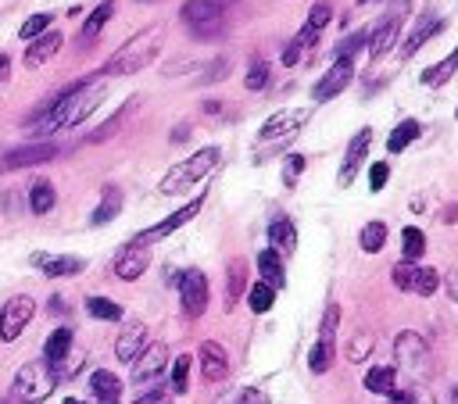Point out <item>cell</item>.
I'll use <instances>...</instances> for the list:
<instances>
[{"instance_id": "cell-12", "label": "cell", "mask_w": 458, "mask_h": 404, "mask_svg": "<svg viewBox=\"0 0 458 404\" xmlns=\"http://www.w3.org/2000/svg\"><path fill=\"white\" fill-rule=\"evenodd\" d=\"M401 19H405V0H401V4H394V8L387 12V19L372 29V44H369V58H372V61L383 58V54L394 47V40H397V33H401Z\"/></svg>"}, {"instance_id": "cell-21", "label": "cell", "mask_w": 458, "mask_h": 404, "mask_svg": "<svg viewBox=\"0 0 458 404\" xmlns=\"http://www.w3.org/2000/svg\"><path fill=\"white\" fill-rule=\"evenodd\" d=\"M54 154H58V147H54V143H29V147H19V150H12V154L4 158V165H8V168H29V165L51 161Z\"/></svg>"}, {"instance_id": "cell-36", "label": "cell", "mask_w": 458, "mask_h": 404, "mask_svg": "<svg viewBox=\"0 0 458 404\" xmlns=\"http://www.w3.org/2000/svg\"><path fill=\"white\" fill-rule=\"evenodd\" d=\"M358 244H362V251H365V255L383 251V244H387V226H383V222H369V226L362 230Z\"/></svg>"}, {"instance_id": "cell-29", "label": "cell", "mask_w": 458, "mask_h": 404, "mask_svg": "<svg viewBox=\"0 0 458 404\" xmlns=\"http://www.w3.org/2000/svg\"><path fill=\"white\" fill-rule=\"evenodd\" d=\"M119 212H122V193H119L115 186H108V190H104V200L97 205V212L90 215V222H94V226H108Z\"/></svg>"}, {"instance_id": "cell-2", "label": "cell", "mask_w": 458, "mask_h": 404, "mask_svg": "<svg viewBox=\"0 0 458 404\" xmlns=\"http://www.w3.org/2000/svg\"><path fill=\"white\" fill-rule=\"evenodd\" d=\"M161 26H147L143 33H136L129 44H122L108 61H104V76H133V72H143L158 51H161Z\"/></svg>"}, {"instance_id": "cell-16", "label": "cell", "mask_w": 458, "mask_h": 404, "mask_svg": "<svg viewBox=\"0 0 458 404\" xmlns=\"http://www.w3.org/2000/svg\"><path fill=\"white\" fill-rule=\"evenodd\" d=\"M200 372L208 383H222L229 376V354L222 351V343H215V340L200 343Z\"/></svg>"}, {"instance_id": "cell-44", "label": "cell", "mask_w": 458, "mask_h": 404, "mask_svg": "<svg viewBox=\"0 0 458 404\" xmlns=\"http://www.w3.org/2000/svg\"><path fill=\"white\" fill-rule=\"evenodd\" d=\"M390 400H394V404H433V397L422 393V390H394Z\"/></svg>"}, {"instance_id": "cell-46", "label": "cell", "mask_w": 458, "mask_h": 404, "mask_svg": "<svg viewBox=\"0 0 458 404\" xmlns=\"http://www.w3.org/2000/svg\"><path fill=\"white\" fill-rule=\"evenodd\" d=\"M326 22H330V4H315V8H312V12H308V22H305V26H308V29H315V33H319V29H323V26H326Z\"/></svg>"}, {"instance_id": "cell-23", "label": "cell", "mask_w": 458, "mask_h": 404, "mask_svg": "<svg viewBox=\"0 0 458 404\" xmlns=\"http://www.w3.org/2000/svg\"><path fill=\"white\" fill-rule=\"evenodd\" d=\"M244 290H248V265L244 258H233L225 269V308H233L244 297Z\"/></svg>"}, {"instance_id": "cell-9", "label": "cell", "mask_w": 458, "mask_h": 404, "mask_svg": "<svg viewBox=\"0 0 458 404\" xmlns=\"http://www.w3.org/2000/svg\"><path fill=\"white\" fill-rule=\"evenodd\" d=\"M200 205H204V197H193L186 208H179L176 215H168V219H161L158 226H151V230H143V233H136L133 237V244H140V247H151V244H158V240H165V237H172L179 226H186L197 212H200Z\"/></svg>"}, {"instance_id": "cell-4", "label": "cell", "mask_w": 458, "mask_h": 404, "mask_svg": "<svg viewBox=\"0 0 458 404\" xmlns=\"http://www.w3.org/2000/svg\"><path fill=\"white\" fill-rule=\"evenodd\" d=\"M179 19L193 40H215L225 29V8L218 0H186Z\"/></svg>"}, {"instance_id": "cell-1", "label": "cell", "mask_w": 458, "mask_h": 404, "mask_svg": "<svg viewBox=\"0 0 458 404\" xmlns=\"http://www.w3.org/2000/svg\"><path fill=\"white\" fill-rule=\"evenodd\" d=\"M104 101V83L101 79H83V83H72L69 90H61L44 111L40 118L33 122V136H51L58 129H69V125H79L86 122Z\"/></svg>"}, {"instance_id": "cell-11", "label": "cell", "mask_w": 458, "mask_h": 404, "mask_svg": "<svg viewBox=\"0 0 458 404\" xmlns=\"http://www.w3.org/2000/svg\"><path fill=\"white\" fill-rule=\"evenodd\" d=\"M165 365H168V347H165V343H147V347L140 351V358L133 361V383H136V386L154 383V379L165 372Z\"/></svg>"}, {"instance_id": "cell-35", "label": "cell", "mask_w": 458, "mask_h": 404, "mask_svg": "<svg viewBox=\"0 0 458 404\" xmlns=\"http://www.w3.org/2000/svg\"><path fill=\"white\" fill-rule=\"evenodd\" d=\"M333 354H337V340H319V343L312 347V354H308V365H312V372H330V365H333Z\"/></svg>"}, {"instance_id": "cell-45", "label": "cell", "mask_w": 458, "mask_h": 404, "mask_svg": "<svg viewBox=\"0 0 458 404\" xmlns=\"http://www.w3.org/2000/svg\"><path fill=\"white\" fill-rule=\"evenodd\" d=\"M369 347H372V336H369V333H358V336L351 340V351H348V358H351V361H362V358L369 354Z\"/></svg>"}, {"instance_id": "cell-5", "label": "cell", "mask_w": 458, "mask_h": 404, "mask_svg": "<svg viewBox=\"0 0 458 404\" xmlns=\"http://www.w3.org/2000/svg\"><path fill=\"white\" fill-rule=\"evenodd\" d=\"M54 386H58V372H54L47 361H29V365H22L19 376H15V397H19L22 404H40V400H47V397L54 393Z\"/></svg>"}, {"instance_id": "cell-13", "label": "cell", "mask_w": 458, "mask_h": 404, "mask_svg": "<svg viewBox=\"0 0 458 404\" xmlns=\"http://www.w3.org/2000/svg\"><path fill=\"white\" fill-rule=\"evenodd\" d=\"M147 265H151V255H147V247H140V244H126V247L115 255V276L126 279V283L140 279V276L147 272Z\"/></svg>"}, {"instance_id": "cell-50", "label": "cell", "mask_w": 458, "mask_h": 404, "mask_svg": "<svg viewBox=\"0 0 458 404\" xmlns=\"http://www.w3.org/2000/svg\"><path fill=\"white\" fill-rule=\"evenodd\" d=\"M298 58H301V47H298V40H290V44L283 47V65H287V69H294V65H298Z\"/></svg>"}, {"instance_id": "cell-14", "label": "cell", "mask_w": 458, "mask_h": 404, "mask_svg": "<svg viewBox=\"0 0 458 404\" xmlns=\"http://www.w3.org/2000/svg\"><path fill=\"white\" fill-rule=\"evenodd\" d=\"M308 122V111L305 108H294V111H280V115H273L262 129H258V140L262 143H269V140H276V136H294L301 125Z\"/></svg>"}, {"instance_id": "cell-10", "label": "cell", "mask_w": 458, "mask_h": 404, "mask_svg": "<svg viewBox=\"0 0 458 404\" xmlns=\"http://www.w3.org/2000/svg\"><path fill=\"white\" fill-rule=\"evenodd\" d=\"M355 79V61L351 58H337L333 61V69H326V76L315 83V90H312V97H315V104H323V101H333L337 93H344V86Z\"/></svg>"}, {"instance_id": "cell-32", "label": "cell", "mask_w": 458, "mask_h": 404, "mask_svg": "<svg viewBox=\"0 0 458 404\" xmlns=\"http://www.w3.org/2000/svg\"><path fill=\"white\" fill-rule=\"evenodd\" d=\"M454 72H458V51H451V54H447L440 65H433L429 72H422V83H426V86H444V83H447Z\"/></svg>"}, {"instance_id": "cell-3", "label": "cell", "mask_w": 458, "mask_h": 404, "mask_svg": "<svg viewBox=\"0 0 458 404\" xmlns=\"http://www.w3.org/2000/svg\"><path fill=\"white\" fill-rule=\"evenodd\" d=\"M218 165V147H204V150H197V154H190L186 161H179L176 168H168V175L161 179V193L165 197H176V193H186L193 182H200L211 168Z\"/></svg>"}, {"instance_id": "cell-39", "label": "cell", "mask_w": 458, "mask_h": 404, "mask_svg": "<svg viewBox=\"0 0 458 404\" xmlns=\"http://www.w3.org/2000/svg\"><path fill=\"white\" fill-rule=\"evenodd\" d=\"M401 237H405V262L415 265V262L422 258V251H426V237H422V230H415V226H408Z\"/></svg>"}, {"instance_id": "cell-28", "label": "cell", "mask_w": 458, "mask_h": 404, "mask_svg": "<svg viewBox=\"0 0 458 404\" xmlns=\"http://www.w3.org/2000/svg\"><path fill=\"white\" fill-rule=\"evenodd\" d=\"M362 383H365V390H369V393H387V397H390V393L397 390V372H394V368H387V365H376V368H369V372H365V379H362Z\"/></svg>"}, {"instance_id": "cell-31", "label": "cell", "mask_w": 458, "mask_h": 404, "mask_svg": "<svg viewBox=\"0 0 458 404\" xmlns=\"http://www.w3.org/2000/svg\"><path fill=\"white\" fill-rule=\"evenodd\" d=\"M415 136H419V122H415V118H405V122L387 136V150H390V154H401Z\"/></svg>"}, {"instance_id": "cell-41", "label": "cell", "mask_w": 458, "mask_h": 404, "mask_svg": "<svg viewBox=\"0 0 458 404\" xmlns=\"http://www.w3.org/2000/svg\"><path fill=\"white\" fill-rule=\"evenodd\" d=\"M133 108H136V101H129V104H126V108H122V111H119V115H111V118H108V122H104V129H97V133H94V136H90V140H94V143H101V140H108V136H111V133H119V125H122V118H126V115H129V111H133Z\"/></svg>"}, {"instance_id": "cell-55", "label": "cell", "mask_w": 458, "mask_h": 404, "mask_svg": "<svg viewBox=\"0 0 458 404\" xmlns=\"http://www.w3.org/2000/svg\"><path fill=\"white\" fill-rule=\"evenodd\" d=\"M362 4H369V0H362Z\"/></svg>"}, {"instance_id": "cell-49", "label": "cell", "mask_w": 458, "mask_h": 404, "mask_svg": "<svg viewBox=\"0 0 458 404\" xmlns=\"http://www.w3.org/2000/svg\"><path fill=\"white\" fill-rule=\"evenodd\" d=\"M365 40H369V33H355V36H348V44H340L337 58H355V51H358V47H365Z\"/></svg>"}, {"instance_id": "cell-53", "label": "cell", "mask_w": 458, "mask_h": 404, "mask_svg": "<svg viewBox=\"0 0 458 404\" xmlns=\"http://www.w3.org/2000/svg\"><path fill=\"white\" fill-rule=\"evenodd\" d=\"M8 69H12V61H8L4 54H0V79H8Z\"/></svg>"}, {"instance_id": "cell-34", "label": "cell", "mask_w": 458, "mask_h": 404, "mask_svg": "<svg viewBox=\"0 0 458 404\" xmlns=\"http://www.w3.org/2000/svg\"><path fill=\"white\" fill-rule=\"evenodd\" d=\"M86 311L101 322H119L122 319V304H115L108 297H86Z\"/></svg>"}, {"instance_id": "cell-19", "label": "cell", "mask_w": 458, "mask_h": 404, "mask_svg": "<svg viewBox=\"0 0 458 404\" xmlns=\"http://www.w3.org/2000/svg\"><path fill=\"white\" fill-rule=\"evenodd\" d=\"M33 265L44 269V276L58 279V276H79L86 269L83 258H72V255H61V258H51V255H33Z\"/></svg>"}, {"instance_id": "cell-47", "label": "cell", "mask_w": 458, "mask_h": 404, "mask_svg": "<svg viewBox=\"0 0 458 404\" xmlns=\"http://www.w3.org/2000/svg\"><path fill=\"white\" fill-rule=\"evenodd\" d=\"M301 172H305V158H301V154H290V158H287V168H283V179H287V186H294Z\"/></svg>"}, {"instance_id": "cell-30", "label": "cell", "mask_w": 458, "mask_h": 404, "mask_svg": "<svg viewBox=\"0 0 458 404\" xmlns=\"http://www.w3.org/2000/svg\"><path fill=\"white\" fill-rule=\"evenodd\" d=\"M111 15H115V0H104V4H101V8L86 19V26H83V47H90V44H94V36L108 26V19H111Z\"/></svg>"}, {"instance_id": "cell-38", "label": "cell", "mask_w": 458, "mask_h": 404, "mask_svg": "<svg viewBox=\"0 0 458 404\" xmlns=\"http://www.w3.org/2000/svg\"><path fill=\"white\" fill-rule=\"evenodd\" d=\"M51 22H54V15H51V12H44V15H33V19H26V22H22V29H19V36L33 44L37 36H44V33L51 29Z\"/></svg>"}, {"instance_id": "cell-37", "label": "cell", "mask_w": 458, "mask_h": 404, "mask_svg": "<svg viewBox=\"0 0 458 404\" xmlns=\"http://www.w3.org/2000/svg\"><path fill=\"white\" fill-rule=\"evenodd\" d=\"M248 304H251L255 315H266V311L276 304V290H269L266 283H255V287L248 290Z\"/></svg>"}, {"instance_id": "cell-54", "label": "cell", "mask_w": 458, "mask_h": 404, "mask_svg": "<svg viewBox=\"0 0 458 404\" xmlns=\"http://www.w3.org/2000/svg\"><path fill=\"white\" fill-rule=\"evenodd\" d=\"M65 404H83V400H76V397H69V400H65Z\"/></svg>"}, {"instance_id": "cell-42", "label": "cell", "mask_w": 458, "mask_h": 404, "mask_svg": "<svg viewBox=\"0 0 458 404\" xmlns=\"http://www.w3.org/2000/svg\"><path fill=\"white\" fill-rule=\"evenodd\" d=\"M266 83H269V65H266V61H255V65L248 69V79H244V86L255 93V90H262Z\"/></svg>"}, {"instance_id": "cell-6", "label": "cell", "mask_w": 458, "mask_h": 404, "mask_svg": "<svg viewBox=\"0 0 458 404\" xmlns=\"http://www.w3.org/2000/svg\"><path fill=\"white\" fill-rule=\"evenodd\" d=\"M179 283V301H183V315L186 319H200L208 308V276L200 269H186L176 276Z\"/></svg>"}, {"instance_id": "cell-22", "label": "cell", "mask_w": 458, "mask_h": 404, "mask_svg": "<svg viewBox=\"0 0 458 404\" xmlns=\"http://www.w3.org/2000/svg\"><path fill=\"white\" fill-rule=\"evenodd\" d=\"M90 390H94L97 404H119L122 400V379L115 372H108V368H97L90 376Z\"/></svg>"}, {"instance_id": "cell-52", "label": "cell", "mask_w": 458, "mask_h": 404, "mask_svg": "<svg viewBox=\"0 0 458 404\" xmlns=\"http://www.w3.org/2000/svg\"><path fill=\"white\" fill-rule=\"evenodd\" d=\"M136 404H165V390H151V393H143Z\"/></svg>"}, {"instance_id": "cell-27", "label": "cell", "mask_w": 458, "mask_h": 404, "mask_svg": "<svg viewBox=\"0 0 458 404\" xmlns=\"http://www.w3.org/2000/svg\"><path fill=\"white\" fill-rule=\"evenodd\" d=\"M54 205H58L54 186H51L47 179H37V182L29 186V212H33V215H47V212H54Z\"/></svg>"}, {"instance_id": "cell-18", "label": "cell", "mask_w": 458, "mask_h": 404, "mask_svg": "<svg viewBox=\"0 0 458 404\" xmlns=\"http://www.w3.org/2000/svg\"><path fill=\"white\" fill-rule=\"evenodd\" d=\"M147 347V326L143 322H129L122 333H119V340H115V354H119V361H136L140 358V351Z\"/></svg>"}, {"instance_id": "cell-8", "label": "cell", "mask_w": 458, "mask_h": 404, "mask_svg": "<svg viewBox=\"0 0 458 404\" xmlns=\"http://www.w3.org/2000/svg\"><path fill=\"white\" fill-rule=\"evenodd\" d=\"M33 315H37V301H33V297H26V294L12 297V301L4 304V311H0V336H4L8 343L19 340L22 329L33 322Z\"/></svg>"}, {"instance_id": "cell-43", "label": "cell", "mask_w": 458, "mask_h": 404, "mask_svg": "<svg viewBox=\"0 0 458 404\" xmlns=\"http://www.w3.org/2000/svg\"><path fill=\"white\" fill-rule=\"evenodd\" d=\"M387 179H390V165H387V161H376V165L369 168V190L380 193V190L387 186Z\"/></svg>"}, {"instance_id": "cell-40", "label": "cell", "mask_w": 458, "mask_h": 404, "mask_svg": "<svg viewBox=\"0 0 458 404\" xmlns=\"http://www.w3.org/2000/svg\"><path fill=\"white\" fill-rule=\"evenodd\" d=\"M186 376H190V354H179L176 361H172V390L176 393H186Z\"/></svg>"}, {"instance_id": "cell-25", "label": "cell", "mask_w": 458, "mask_h": 404, "mask_svg": "<svg viewBox=\"0 0 458 404\" xmlns=\"http://www.w3.org/2000/svg\"><path fill=\"white\" fill-rule=\"evenodd\" d=\"M269 244H273V251L283 258V255H294V247H298V230H294V222L290 219H273V226H269Z\"/></svg>"}, {"instance_id": "cell-15", "label": "cell", "mask_w": 458, "mask_h": 404, "mask_svg": "<svg viewBox=\"0 0 458 404\" xmlns=\"http://www.w3.org/2000/svg\"><path fill=\"white\" fill-rule=\"evenodd\" d=\"M369 143H372V129H358L348 143V154H344V165H340V186H351L355 175H358V165L365 161L369 154Z\"/></svg>"}, {"instance_id": "cell-48", "label": "cell", "mask_w": 458, "mask_h": 404, "mask_svg": "<svg viewBox=\"0 0 458 404\" xmlns=\"http://www.w3.org/2000/svg\"><path fill=\"white\" fill-rule=\"evenodd\" d=\"M229 404H269V397L262 393V390H255V386H248V390H241Z\"/></svg>"}, {"instance_id": "cell-51", "label": "cell", "mask_w": 458, "mask_h": 404, "mask_svg": "<svg viewBox=\"0 0 458 404\" xmlns=\"http://www.w3.org/2000/svg\"><path fill=\"white\" fill-rule=\"evenodd\" d=\"M294 40H298V47H301V51H308V47H312V44H315V40H319V33H315V29H308V26H305V29H301V33H298V36H294Z\"/></svg>"}, {"instance_id": "cell-7", "label": "cell", "mask_w": 458, "mask_h": 404, "mask_svg": "<svg viewBox=\"0 0 458 404\" xmlns=\"http://www.w3.org/2000/svg\"><path fill=\"white\" fill-rule=\"evenodd\" d=\"M394 358H397V365H401L408 376H422V372H426V361H429V347H426V340H422L419 333L405 329V333L394 340Z\"/></svg>"}, {"instance_id": "cell-33", "label": "cell", "mask_w": 458, "mask_h": 404, "mask_svg": "<svg viewBox=\"0 0 458 404\" xmlns=\"http://www.w3.org/2000/svg\"><path fill=\"white\" fill-rule=\"evenodd\" d=\"M437 287H440L437 269H422V265H415V272H412V294L429 297V294H437Z\"/></svg>"}, {"instance_id": "cell-20", "label": "cell", "mask_w": 458, "mask_h": 404, "mask_svg": "<svg viewBox=\"0 0 458 404\" xmlns=\"http://www.w3.org/2000/svg\"><path fill=\"white\" fill-rule=\"evenodd\" d=\"M258 276H262V283H266L269 290H283V287H287V269H283V258H280L273 247L258 251Z\"/></svg>"}, {"instance_id": "cell-26", "label": "cell", "mask_w": 458, "mask_h": 404, "mask_svg": "<svg viewBox=\"0 0 458 404\" xmlns=\"http://www.w3.org/2000/svg\"><path fill=\"white\" fill-rule=\"evenodd\" d=\"M440 26H444V19H437V15H422V19H419V26L412 29L408 44L401 47V54H405V58H412V54H415L429 36H437V33H440Z\"/></svg>"}, {"instance_id": "cell-17", "label": "cell", "mask_w": 458, "mask_h": 404, "mask_svg": "<svg viewBox=\"0 0 458 404\" xmlns=\"http://www.w3.org/2000/svg\"><path fill=\"white\" fill-rule=\"evenodd\" d=\"M61 44H65V36H61L58 29H47L44 36H37V40L29 44V51H26V69H44V65L61 51Z\"/></svg>"}, {"instance_id": "cell-24", "label": "cell", "mask_w": 458, "mask_h": 404, "mask_svg": "<svg viewBox=\"0 0 458 404\" xmlns=\"http://www.w3.org/2000/svg\"><path fill=\"white\" fill-rule=\"evenodd\" d=\"M69 354H72V329L61 326V329H54V333L47 336V343H44V361H47L51 368H58Z\"/></svg>"}]
</instances>
